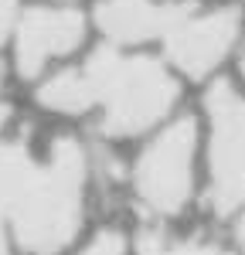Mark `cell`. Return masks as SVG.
Masks as SVG:
<instances>
[{
  "mask_svg": "<svg viewBox=\"0 0 245 255\" xmlns=\"http://www.w3.org/2000/svg\"><path fill=\"white\" fill-rule=\"evenodd\" d=\"M89 150L61 133L34 157L24 136L0 143V255H61L79 238Z\"/></svg>",
  "mask_w": 245,
  "mask_h": 255,
  "instance_id": "cell-1",
  "label": "cell"
},
{
  "mask_svg": "<svg viewBox=\"0 0 245 255\" xmlns=\"http://www.w3.org/2000/svg\"><path fill=\"white\" fill-rule=\"evenodd\" d=\"M92 109H99L106 139H129L160 126L177 102V79L150 55H122L120 48H99L82 65Z\"/></svg>",
  "mask_w": 245,
  "mask_h": 255,
  "instance_id": "cell-2",
  "label": "cell"
},
{
  "mask_svg": "<svg viewBox=\"0 0 245 255\" xmlns=\"http://www.w3.org/2000/svg\"><path fill=\"white\" fill-rule=\"evenodd\" d=\"M198 123L191 116L170 119L140 150L133 163V197L146 215L177 218L194 197Z\"/></svg>",
  "mask_w": 245,
  "mask_h": 255,
  "instance_id": "cell-3",
  "label": "cell"
},
{
  "mask_svg": "<svg viewBox=\"0 0 245 255\" xmlns=\"http://www.w3.org/2000/svg\"><path fill=\"white\" fill-rule=\"evenodd\" d=\"M204 113H208V129H211L204 204L211 215L232 221V215L245 204V92L232 79H218L204 96Z\"/></svg>",
  "mask_w": 245,
  "mask_h": 255,
  "instance_id": "cell-4",
  "label": "cell"
},
{
  "mask_svg": "<svg viewBox=\"0 0 245 255\" xmlns=\"http://www.w3.org/2000/svg\"><path fill=\"white\" fill-rule=\"evenodd\" d=\"M239 31H242L239 7H218V10H204V14L191 10L167 34V55L187 79H204L235 48Z\"/></svg>",
  "mask_w": 245,
  "mask_h": 255,
  "instance_id": "cell-5",
  "label": "cell"
},
{
  "mask_svg": "<svg viewBox=\"0 0 245 255\" xmlns=\"http://www.w3.org/2000/svg\"><path fill=\"white\" fill-rule=\"evenodd\" d=\"M85 38V17L68 7H34L17 24L14 65L20 79H38L48 61L72 55Z\"/></svg>",
  "mask_w": 245,
  "mask_h": 255,
  "instance_id": "cell-6",
  "label": "cell"
},
{
  "mask_svg": "<svg viewBox=\"0 0 245 255\" xmlns=\"http://www.w3.org/2000/svg\"><path fill=\"white\" fill-rule=\"evenodd\" d=\"M191 7L184 3H157V0H99L96 27L113 44H143L153 38H167Z\"/></svg>",
  "mask_w": 245,
  "mask_h": 255,
  "instance_id": "cell-7",
  "label": "cell"
},
{
  "mask_svg": "<svg viewBox=\"0 0 245 255\" xmlns=\"http://www.w3.org/2000/svg\"><path fill=\"white\" fill-rule=\"evenodd\" d=\"M38 106L58 116H82L92 109V89L82 68H65L38 89Z\"/></svg>",
  "mask_w": 245,
  "mask_h": 255,
  "instance_id": "cell-8",
  "label": "cell"
},
{
  "mask_svg": "<svg viewBox=\"0 0 245 255\" xmlns=\"http://www.w3.org/2000/svg\"><path fill=\"white\" fill-rule=\"evenodd\" d=\"M136 255H235L218 242L208 238L167 235L163 228H143L136 235Z\"/></svg>",
  "mask_w": 245,
  "mask_h": 255,
  "instance_id": "cell-9",
  "label": "cell"
},
{
  "mask_svg": "<svg viewBox=\"0 0 245 255\" xmlns=\"http://www.w3.org/2000/svg\"><path fill=\"white\" fill-rule=\"evenodd\" d=\"M75 255H129V242H126V235L116 232V228H102V232H96Z\"/></svg>",
  "mask_w": 245,
  "mask_h": 255,
  "instance_id": "cell-10",
  "label": "cell"
},
{
  "mask_svg": "<svg viewBox=\"0 0 245 255\" xmlns=\"http://www.w3.org/2000/svg\"><path fill=\"white\" fill-rule=\"evenodd\" d=\"M17 0H0V44L7 41V34L17 27Z\"/></svg>",
  "mask_w": 245,
  "mask_h": 255,
  "instance_id": "cell-11",
  "label": "cell"
},
{
  "mask_svg": "<svg viewBox=\"0 0 245 255\" xmlns=\"http://www.w3.org/2000/svg\"><path fill=\"white\" fill-rule=\"evenodd\" d=\"M232 238H235V249L245 252V204L232 215Z\"/></svg>",
  "mask_w": 245,
  "mask_h": 255,
  "instance_id": "cell-12",
  "label": "cell"
},
{
  "mask_svg": "<svg viewBox=\"0 0 245 255\" xmlns=\"http://www.w3.org/2000/svg\"><path fill=\"white\" fill-rule=\"evenodd\" d=\"M7 116H10V109H7V106H3V102H0V129H3V126H7Z\"/></svg>",
  "mask_w": 245,
  "mask_h": 255,
  "instance_id": "cell-13",
  "label": "cell"
}]
</instances>
